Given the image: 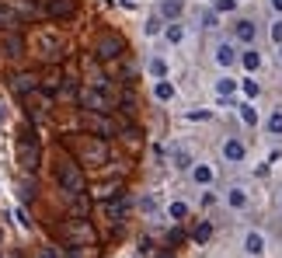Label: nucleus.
Instances as JSON below:
<instances>
[{
	"mask_svg": "<svg viewBox=\"0 0 282 258\" xmlns=\"http://www.w3.org/2000/svg\"><path fill=\"white\" fill-rule=\"evenodd\" d=\"M56 182L63 185V192L67 195H87V178H84V171H80V164L77 161H60L56 164Z\"/></svg>",
	"mask_w": 282,
	"mask_h": 258,
	"instance_id": "obj_1",
	"label": "nucleus"
},
{
	"mask_svg": "<svg viewBox=\"0 0 282 258\" xmlns=\"http://www.w3.org/2000/svg\"><path fill=\"white\" fill-rule=\"evenodd\" d=\"M112 105H115V98H112L101 84H94V87H87V91L80 94V108H84V112H98V115H101V112H112Z\"/></svg>",
	"mask_w": 282,
	"mask_h": 258,
	"instance_id": "obj_2",
	"label": "nucleus"
},
{
	"mask_svg": "<svg viewBox=\"0 0 282 258\" xmlns=\"http://www.w3.org/2000/svg\"><path fill=\"white\" fill-rule=\"evenodd\" d=\"M77 154H80L84 164H105V161H108V147H105V140H94V136H80Z\"/></svg>",
	"mask_w": 282,
	"mask_h": 258,
	"instance_id": "obj_3",
	"label": "nucleus"
},
{
	"mask_svg": "<svg viewBox=\"0 0 282 258\" xmlns=\"http://www.w3.org/2000/svg\"><path fill=\"white\" fill-rule=\"evenodd\" d=\"M39 157H42V147L32 133H21V143H18V161L25 171H35L39 168Z\"/></svg>",
	"mask_w": 282,
	"mask_h": 258,
	"instance_id": "obj_4",
	"label": "nucleus"
},
{
	"mask_svg": "<svg viewBox=\"0 0 282 258\" xmlns=\"http://www.w3.org/2000/svg\"><path fill=\"white\" fill-rule=\"evenodd\" d=\"M126 53V39L122 35H98L94 39V56L98 60H119Z\"/></svg>",
	"mask_w": 282,
	"mask_h": 258,
	"instance_id": "obj_5",
	"label": "nucleus"
},
{
	"mask_svg": "<svg viewBox=\"0 0 282 258\" xmlns=\"http://www.w3.org/2000/svg\"><path fill=\"white\" fill-rule=\"evenodd\" d=\"M84 126L91 129V133H98V140H101V136H112V133H115V126H112L108 119H101L98 112H84Z\"/></svg>",
	"mask_w": 282,
	"mask_h": 258,
	"instance_id": "obj_6",
	"label": "nucleus"
},
{
	"mask_svg": "<svg viewBox=\"0 0 282 258\" xmlns=\"http://www.w3.org/2000/svg\"><path fill=\"white\" fill-rule=\"evenodd\" d=\"M35 87H42V80H39L35 73H18V77L11 80V91H14V94H28V91H35Z\"/></svg>",
	"mask_w": 282,
	"mask_h": 258,
	"instance_id": "obj_7",
	"label": "nucleus"
},
{
	"mask_svg": "<svg viewBox=\"0 0 282 258\" xmlns=\"http://www.w3.org/2000/svg\"><path fill=\"white\" fill-rule=\"evenodd\" d=\"M77 11V0H46V14L49 18H70Z\"/></svg>",
	"mask_w": 282,
	"mask_h": 258,
	"instance_id": "obj_8",
	"label": "nucleus"
},
{
	"mask_svg": "<svg viewBox=\"0 0 282 258\" xmlns=\"http://www.w3.org/2000/svg\"><path fill=\"white\" fill-rule=\"evenodd\" d=\"M244 154H247V147H244L240 140H226V143H223V157H226V161H244Z\"/></svg>",
	"mask_w": 282,
	"mask_h": 258,
	"instance_id": "obj_9",
	"label": "nucleus"
},
{
	"mask_svg": "<svg viewBox=\"0 0 282 258\" xmlns=\"http://www.w3.org/2000/svg\"><path fill=\"white\" fill-rule=\"evenodd\" d=\"M244 248H247V255H261V251H265V237H261L258 230H251V234L244 237Z\"/></svg>",
	"mask_w": 282,
	"mask_h": 258,
	"instance_id": "obj_10",
	"label": "nucleus"
},
{
	"mask_svg": "<svg viewBox=\"0 0 282 258\" xmlns=\"http://www.w3.org/2000/svg\"><path fill=\"white\" fill-rule=\"evenodd\" d=\"M4 53H7V56H21V53H25L21 35H4Z\"/></svg>",
	"mask_w": 282,
	"mask_h": 258,
	"instance_id": "obj_11",
	"label": "nucleus"
},
{
	"mask_svg": "<svg viewBox=\"0 0 282 258\" xmlns=\"http://www.w3.org/2000/svg\"><path fill=\"white\" fill-rule=\"evenodd\" d=\"M192 178H195L199 185H209L212 178H216V171H212L209 164H195V168H192Z\"/></svg>",
	"mask_w": 282,
	"mask_h": 258,
	"instance_id": "obj_12",
	"label": "nucleus"
},
{
	"mask_svg": "<svg viewBox=\"0 0 282 258\" xmlns=\"http://www.w3.org/2000/svg\"><path fill=\"white\" fill-rule=\"evenodd\" d=\"M233 35H237V42H254V25L251 21H237Z\"/></svg>",
	"mask_w": 282,
	"mask_h": 258,
	"instance_id": "obj_13",
	"label": "nucleus"
},
{
	"mask_svg": "<svg viewBox=\"0 0 282 258\" xmlns=\"http://www.w3.org/2000/svg\"><path fill=\"white\" fill-rule=\"evenodd\" d=\"M153 94H157V101H171V98H174V84L157 80V84H153Z\"/></svg>",
	"mask_w": 282,
	"mask_h": 258,
	"instance_id": "obj_14",
	"label": "nucleus"
},
{
	"mask_svg": "<svg viewBox=\"0 0 282 258\" xmlns=\"http://www.w3.org/2000/svg\"><path fill=\"white\" fill-rule=\"evenodd\" d=\"M216 60H219V66H230L233 60H237V53H233V46L230 42H223L219 49H216Z\"/></svg>",
	"mask_w": 282,
	"mask_h": 258,
	"instance_id": "obj_15",
	"label": "nucleus"
},
{
	"mask_svg": "<svg viewBox=\"0 0 282 258\" xmlns=\"http://www.w3.org/2000/svg\"><path fill=\"white\" fill-rule=\"evenodd\" d=\"M226 202H230V209H244L247 206V195H244V189H230Z\"/></svg>",
	"mask_w": 282,
	"mask_h": 258,
	"instance_id": "obj_16",
	"label": "nucleus"
},
{
	"mask_svg": "<svg viewBox=\"0 0 282 258\" xmlns=\"http://www.w3.org/2000/svg\"><path fill=\"white\" fill-rule=\"evenodd\" d=\"M216 91H219V98H230V94L237 91V80H230V77H219V80H216Z\"/></svg>",
	"mask_w": 282,
	"mask_h": 258,
	"instance_id": "obj_17",
	"label": "nucleus"
},
{
	"mask_svg": "<svg viewBox=\"0 0 282 258\" xmlns=\"http://www.w3.org/2000/svg\"><path fill=\"white\" fill-rule=\"evenodd\" d=\"M209 234H212V223H209V220H202V223L195 227V234H192V237H195V244H206V241H209Z\"/></svg>",
	"mask_w": 282,
	"mask_h": 258,
	"instance_id": "obj_18",
	"label": "nucleus"
},
{
	"mask_svg": "<svg viewBox=\"0 0 282 258\" xmlns=\"http://www.w3.org/2000/svg\"><path fill=\"white\" fill-rule=\"evenodd\" d=\"M240 63H244V70H258V66H261V56H258L254 49H244V56H240Z\"/></svg>",
	"mask_w": 282,
	"mask_h": 258,
	"instance_id": "obj_19",
	"label": "nucleus"
},
{
	"mask_svg": "<svg viewBox=\"0 0 282 258\" xmlns=\"http://www.w3.org/2000/svg\"><path fill=\"white\" fill-rule=\"evenodd\" d=\"M160 14H164V18H178V14H181V0H164Z\"/></svg>",
	"mask_w": 282,
	"mask_h": 258,
	"instance_id": "obj_20",
	"label": "nucleus"
},
{
	"mask_svg": "<svg viewBox=\"0 0 282 258\" xmlns=\"http://www.w3.org/2000/svg\"><path fill=\"white\" fill-rule=\"evenodd\" d=\"M87 209H91V206H87V195H77V202H73V216H77V220H84V216H87Z\"/></svg>",
	"mask_w": 282,
	"mask_h": 258,
	"instance_id": "obj_21",
	"label": "nucleus"
},
{
	"mask_svg": "<svg viewBox=\"0 0 282 258\" xmlns=\"http://www.w3.org/2000/svg\"><path fill=\"white\" fill-rule=\"evenodd\" d=\"M150 73H153L157 80H164V73H167V63H164L160 56H157V60H150Z\"/></svg>",
	"mask_w": 282,
	"mask_h": 258,
	"instance_id": "obj_22",
	"label": "nucleus"
},
{
	"mask_svg": "<svg viewBox=\"0 0 282 258\" xmlns=\"http://www.w3.org/2000/svg\"><path fill=\"white\" fill-rule=\"evenodd\" d=\"M240 119H244L247 126H254V122H258V112H254L251 105H240Z\"/></svg>",
	"mask_w": 282,
	"mask_h": 258,
	"instance_id": "obj_23",
	"label": "nucleus"
},
{
	"mask_svg": "<svg viewBox=\"0 0 282 258\" xmlns=\"http://www.w3.org/2000/svg\"><path fill=\"white\" fill-rule=\"evenodd\" d=\"M108 213H112V216H119V213H126V195H119V199H112V202H108Z\"/></svg>",
	"mask_w": 282,
	"mask_h": 258,
	"instance_id": "obj_24",
	"label": "nucleus"
},
{
	"mask_svg": "<svg viewBox=\"0 0 282 258\" xmlns=\"http://www.w3.org/2000/svg\"><path fill=\"white\" fill-rule=\"evenodd\" d=\"M268 133H275V136H282V112H275V115H268Z\"/></svg>",
	"mask_w": 282,
	"mask_h": 258,
	"instance_id": "obj_25",
	"label": "nucleus"
},
{
	"mask_svg": "<svg viewBox=\"0 0 282 258\" xmlns=\"http://www.w3.org/2000/svg\"><path fill=\"white\" fill-rule=\"evenodd\" d=\"M171 216H174V220H185V216H188V206H185V202H171Z\"/></svg>",
	"mask_w": 282,
	"mask_h": 258,
	"instance_id": "obj_26",
	"label": "nucleus"
},
{
	"mask_svg": "<svg viewBox=\"0 0 282 258\" xmlns=\"http://www.w3.org/2000/svg\"><path fill=\"white\" fill-rule=\"evenodd\" d=\"M167 39H171V42H181V39H185V28H181V25H171V28H167Z\"/></svg>",
	"mask_w": 282,
	"mask_h": 258,
	"instance_id": "obj_27",
	"label": "nucleus"
},
{
	"mask_svg": "<svg viewBox=\"0 0 282 258\" xmlns=\"http://www.w3.org/2000/svg\"><path fill=\"white\" fill-rule=\"evenodd\" d=\"M258 91H261V87H258V80H251V77H247V80H244V94H247V98H258Z\"/></svg>",
	"mask_w": 282,
	"mask_h": 258,
	"instance_id": "obj_28",
	"label": "nucleus"
},
{
	"mask_svg": "<svg viewBox=\"0 0 282 258\" xmlns=\"http://www.w3.org/2000/svg\"><path fill=\"white\" fill-rule=\"evenodd\" d=\"M157 32H160V18H150L146 21V35H157Z\"/></svg>",
	"mask_w": 282,
	"mask_h": 258,
	"instance_id": "obj_29",
	"label": "nucleus"
},
{
	"mask_svg": "<svg viewBox=\"0 0 282 258\" xmlns=\"http://www.w3.org/2000/svg\"><path fill=\"white\" fill-rule=\"evenodd\" d=\"M174 164H178V168H188L192 161H188V154H185V150H178V154H174Z\"/></svg>",
	"mask_w": 282,
	"mask_h": 258,
	"instance_id": "obj_30",
	"label": "nucleus"
},
{
	"mask_svg": "<svg viewBox=\"0 0 282 258\" xmlns=\"http://www.w3.org/2000/svg\"><path fill=\"white\" fill-rule=\"evenodd\" d=\"M202 25H206V28H216V11H206V14H202Z\"/></svg>",
	"mask_w": 282,
	"mask_h": 258,
	"instance_id": "obj_31",
	"label": "nucleus"
},
{
	"mask_svg": "<svg viewBox=\"0 0 282 258\" xmlns=\"http://www.w3.org/2000/svg\"><path fill=\"white\" fill-rule=\"evenodd\" d=\"M188 119H192V122H202V119H209V112L199 108V112H188Z\"/></svg>",
	"mask_w": 282,
	"mask_h": 258,
	"instance_id": "obj_32",
	"label": "nucleus"
},
{
	"mask_svg": "<svg viewBox=\"0 0 282 258\" xmlns=\"http://www.w3.org/2000/svg\"><path fill=\"white\" fill-rule=\"evenodd\" d=\"M272 42H279V46H282V21L272 25Z\"/></svg>",
	"mask_w": 282,
	"mask_h": 258,
	"instance_id": "obj_33",
	"label": "nucleus"
},
{
	"mask_svg": "<svg viewBox=\"0 0 282 258\" xmlns=\"http://www.w3.org/2000/svg\"><path fill=\"white\" fill-rule=\"evenodd\" d=\"M233 4H237V0H219V4H216V11H233Z\"/></svg>",
	"mask_w": 282,
	"mask_h": 258,
	"instance_id": "obj_34",
	"label": "nucleus"
},
{
	"mask_svg": "<svg viewBox=\"0 0 282 258\" xmlns=\"http://www.w3.org/2000/svg\"><path fill=\"white\" fill-rule=\"evenodd\" d=\"M272 7H275V11H282V0H272Z\"/></svg>",
	"mask_w": 282,
	"mask_h": 258,
	"instance_id": "obj_35",
	"label": "nucleus"
},
{
	"mask_svg": "<svg viewBox=\"0 0 282 258\" xmlns=\"http://www.w3.org/2000/svg\"><path fill=\"white\" fill-rule=\"evenodd\" d=\"M279 56H282V49H279Z\"/></svg>",
	"mask_w": 282,
	"mask_h": 258,
	"instance_id": "obj_36",
	"label": "nucleus"
}]
</instances>
